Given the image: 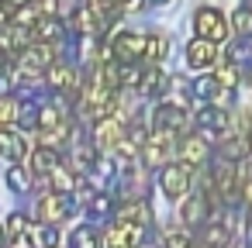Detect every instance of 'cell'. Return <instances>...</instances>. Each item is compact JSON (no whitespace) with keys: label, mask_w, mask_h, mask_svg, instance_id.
Segmentation results:
<instances>
[{"label":"cell","mask_w":252,"mask_h":248,"mask_svg":"<svg viewBox=\"0 0 252 248\" xmlns=\"http://www.w3.org/2000/svg\"><path fill=\"white\" fill-rule=\"evenodd\" d=\"M87 210H90V217H111V214H114V196L94 193V196L87 200Z\"/></svg>","instance_id":"603a6c76"},{"label":"cell","mask_w":252,"mask_h":248,"mask_svg":"<svg viewBox=\"0 0 252 248\" xmlns=\"http://www.w3.org/2000/svg\"><path fill=\"white\" fill-rule=\"evenodd\" d=\"M193 31L200 38H211V42H224L228 38V21L218 7H200L193 14Z\"/></svg>","instance_id":"277c9868"},{"label":"cell","mask_w":252,"mask_h":248,"mask_svg":"<svg viewBox=\"0 0 252 248\" xmlns=\"http://www.w3.org/2000/svg\"><path fill=\"white\" fill-rule=\"evenodd\" d=\"M56 165H59V148H52V145H38V148L32 152V169H35L38 176H49Z\"/></svg>","instance_id":"e0dca14e"},{"label":"cell","mask_w":252,"mask_h":248,"mask_svg":"<svg viewBox=\"0 0 252 248\" xmlns=\"http://www.w3.org/2000/svg\"><path fill=\"white\" fill-rule=\"evenodd\" d=\"M32 238H35L38 248H56V245H59V231H56V224H38V227H32Z\"/></svg>","instance_id":"cb8c5ba5"},{"label":"cell","mask_w":252,"mask_h":248,"mask_svg":"<svg viewBox=\"0 0 252 248\" xmlns=\"http://www.w3.org/2000/svg\"><path fill=\"white\" fill-rule=\"evenodd\" d=\"M166 52H169V38L166 35H149V45H145V66H159L162 59H166Z\"/></svg>","instance_id":"44dd1931"},{"label":"cell","mask_w":252,"mask_h":248,"mask_svg":"<svg viewBox=\"0 0 252 248\" xmlns=\"http://www.w3.org/2000/svg\"><path fill=\"white\" fill-rule=\"evenodd\" d=\"M45 80H49V90H56V93H76L80 97V80H76V73H73V66L69 62H52L49 66V73H45Z\"/></svg>","instance_id":"8992f818"},{"label":"cell","mask_w":252,"mask_h":248,"mask_svg":"<svg viewBox=\"0 0 252 248\" xmlns=\"http://www.w3.org/2000/svg\"><path fill=\"white\" fill-rule=\"evenodd\" d=\"M121 4H125V0H118V7H121Z\"/></svg>","instance_id":"8d00e7d4"},{"label":"cell","mask_w":252,"mask_h":248,"mask_svg":"<svg viewBox=\"0 0 252 248\" xmlns=\"http://www.w3.org/2000/svg\"><path fill=\"white\" fill-rule=\"evenodd\" d=\"M180 220L187 227H204L211 220V196L207 193H197V196H187V203L180 207Z\"/></svg>","instance_id":"30bf717a"},{"label":"cell","mask_w":252,"mask_h":248,"mask_svg":"<svg viewBox=\"0 0 252 248\" xmlns=\"http://www.w3.org/2000/svg\"><path fill=\"white\" fill-rule=\"evenodd\" d=\"M80 172H69L63 162L49 172V190H56V193H76V186H80Z\"/></svg>","instance_id":"9a60e30c"},{"label":"cell","mask_w":252,"mask_h":248,"mask_svg":"<svg viewBox=\"0 0 252 248\" xmlns=\"http://www.w3.org/2000/svg\"><path fill=\"white\" fill-rule=\"evenodd\" d=\"M190 183H193V165L190 162H173L159 172V190L169 196V200H180L190 193Z\"/></svg>","instance_id":"6da1fadb"},{"label":"cell","mask_w":252,"mask_h":248,"mask_svg":"<svg viewBox=\"0 0 252 248\" xmlns=\"http://www.w3.org/2000/svg\"><path fill=\"white\" fill-rule=\"evenodd\" d=\"M0 4H4V7H11V11H14V7H25V4H32V0H0Z\"/></svg>","instance_id":"d6a6232c"},{"label":"cell","mask_w":252,"mask_h":248,"mask_svg":"<svg viewBox=\"0 0 252 248\" xmlns=\"http://www.w3.org/2000/svg\"><path fill=\"white\" fill-rule=\"evenodd\" d=\"M35 176H38L35 169H28V165H21V162H18V165H11V169H7V186H11L14 193H28V190H32V183H35Z\"/></svg>","instance_id":"ac0fdd59"},{"label":"cell","mask_w":252,"mask_h":248,"mask_svg":"<svg viewBox=\"0 0 252 248\" xmlns=\"http://www.w3.org/2000/svg\"><path fill=\"white\" fill-rule=\"evenodd\" d=\"M214 76H218V83H221L224 90L238 86V80H242V76H238V62H228V66H221V69H218Z\"/></svg>","instance_id":"4316f807"},{"label":"cell","mask_w":252,"mask_h":248,"mask_svg":"<svg viewBox=\"0 0 252 248\" xmlns=\"http://www.w3.org/2000/svg\"><path fill=\"white\" fill-rule=\"evenodd\" d=\"M63 35H66V31H63V25H59L56 18L35 25V42H52V45H56V42H63Z\"/></svg>","instance_id":"7402d4cb"},{"label":"cell","mask_w":252,"mask_h":248,"mask_svg":"<svg viewBox=\"0 0 252 248\" xmlns=\"http://www.w3.org/2000/svg\"><path fill=\"white\" fill-rule=\"evenodd\" d=\"M245 80H249V86H252V69H249V73H245Z\"/></svg>","instance_id":"e575fe53"},{"label":"cell","mask_w":252,"mask_h":248,"mask_svg":"<svg viewBox=\"0 0 252 248\" xmlns=\"http://www.w3.org/2000/svg\"><path fill=\"white\" fill-rule=\"evenodd\" d=\"M162 248H193V241H190L187 231H166L162 234Z\"/></svg>","instance_id":"83f0119b"},{"label":"cell","mask_w":252,"mask_h":248,"mask_svg":"<svg viewBox=\"0 0 252 248\" xmlns=\"http://www.w3.org/2000/svg\"><path fill=\"white\" fill-rule=\"evenodd\" d=\"M200 241H204V248H228V241H231V227L221 224V220H207Z\"/></svg>","instance_id":"2e32d148"},{"label":"cell","mask_w":252,"mask_h":248,"mask_svg":"<svg viewBox=\"0 0 252 248\" xmlns=\"http://www.w3.org/2000/svg\"><path fill=\"white\" fill-rule=\"evenodd\" d=\"M145 45H149V35H138V31H114L111 35V52L118 62H142Z\"/></svg>","instance_id":"7a4b0ae2"},{"label":"cell","mask_w":252,"mask_h":248,"mask_svg":"<svg viewBox=\"0 0 252 248\" xmlns=\"http://www.w3.org/2000/svg\"><path fill=\"white\" fill-rule=\"evenodd\" d=\"M180 155H183V162H190V165H204V162H207V145H204V138H200V135H183V138H180Z\"/></svg>","instance_id":"5bb4252c"},{"label":"cell","mask_w":252,"mask_h":248,"mask_svg":"<svg viewBox=\"0 0 252 248\" xmlns=\"http://www.w3.org/2000/svg\"><path fill=\"white\" fill-rule=\"evenodd\" d=\"M0 155H4V159H14V162H25V155H28V141H25L11 124L0 128Z\"/></svg>","instance_id":"7c38bea8"},{"label":"cell","mask_w":252,"mask_h":248,"mask_svg":"<svg viewBox=\"0 0 252 248\" xmlns=\"http://www.w3.org/2000/svg\"><path fill=\"white\" fill-rule=\"evenodd\" d=\"M121 138H125V121L107 114L94 124V148H118Z\"/></svg>","instance_id":"9c48e42d"},{"label":"cell","mask_w":252,"mask_h":248,"mask_svg":"<svg viewBox=\"0 0 252 248\" xmlns=\"http://www.w3.org/2000/svg\"><path fill=\"white\" fill-rule=\"evenodd\" d=\"M145 4H149V0H125L121 7H125L128 14H138V11H145Z\"/></svg>","instance_id":"1f68e13d"},{"label":"cell","mask_w":252,"mask_h":248,"mask_svg":"<svg viewBox=\"0 0 252 248\" xmlns=\"http://www.w3.org/2000/svg\"><path fill=\"white\" fill-rule=\"evenodd\" d=\"M38 11L49 14V18H56L59 14V0H38Z\"/></svg>","instance_id":"4dcf8cb0"},{"label":"cell","mask_w":252,"mask_h":248,"mask_svg":"<svg viewBox=\"0 0 252 248\" xmlns=\"http://www.w3.org/2000/svg\"><path fill=\"white\" fill-rule=\"evenodd\" d=\"M142 97H156V93H166L169 90V76L159 69V66H145L142 69V80H138V86H135Z\"/></svg>","instance_id":"4fadbf2b"},{"label":"cell","mask_w":252,"mask_h":248,"mask_svg":"<svg viewBox=\"0 0 252 248\" xmlns=\"http://www.w3.org/2000/svg\"><path fill=\"white\" fill-rule=\"evenodd\" d=\"M73 248H104V234L94 227V224H83V227H76L73 231V241H69Z\"/></svg>","instance_id":"ffe728a7"},{"label":"cell","mask_w":252,"mask_h":248,"mask_svg":"<svg viewBox=\"0 0 252 248\" xmlns=\"http://www.w3.org/2000/svg\"><path fill=\"white\" fill-rule=\"evenodd\" d=\"M221 90H224V86L218 83V76H197V80H193V97L204 100V104H214Z\"/></svg>","instance_id":"d6986e66"},{"label":"cell","mask_w":252,"mask_h":248,"mask_svg":"<svg viewBox=\"0 0 252 248\" xmlns=\"http://www.w3.org/2000/svg\"><path fill=\"white\" fill-rule=\"evenodd\" d=\"M152 128H166V131L183 135V131L190 128V121H187V110H183V107H176V104H159V107L152 110Z\"/></svg>","instance_id":"52a82bcc"},{"label":"cell","mask_w":252,"mask_h":248,"mask_svg":"<svg viewBox=\"0 0 252 248\" xmlns=\"http://www.w3.org/2000/svg\"><path fill=\"white\" fill-rule=\"evenodd\" d=\"M214 62H218V42L197 35V38L187 45V66H193V69H207V66H214Z\"/></svg>","instance_id":"8fae6325"},{"label":"cell","mask_w":252,"mask_h":248,"mask_svg":"<svg viewBox=\"0 0 252 248\" xmlns=\"http://www.w3.org/2000/svg\"><path fill=\"white\" fill-rule=\"evenodd\" d=\"M7 248H35L32 231H14V234H7Z\"/></svg>","instance_id":"f1b7e54d"},{"label":"cell","mask_w":252,"mask_h":248,"mask_svg":"<svg viewBox=\"0 0 252 248\" xmlns=\"http://www.w3.org/2000/svg\"><path fill=\"white\" fill-rule=\"evenodd\" d=\"M52 62H56L52 42H32V45L21 49V55H18V69H21L25 76H42V73H49Z\"/></svg>","instance_id":"3957f363"},{"label":"cell","mask_w":252,"mask_h":248,"mask_svg":"<svg viewBox=\"0 0 252 248\" xmlns=\"http://www.w3.org/2000/svg\"><path fill=\"white\" fill-rule=\"evenodd\" d=\"M14 231H32V220H28L21 210H14V214L7 217V234H14Z\"/></svg>","instance_id":"f546056e"},{"label":"cell","mask_w":252,"mask_h":248,"mask_svg":"<svg viewBox=\"0 0 252 248\" xmlns=\"http://www.w3.org/2000/svg\"><path fill=\"white\" fill-rule=\"evenodd\" d=\"M231 28L242 35V38H252V7H238L231 14Z\"/></svg>","instance_id":"484cf974"},{"label":"cell","mask_w":252,"mask_h":248,"mask_svg":"<svg viewBox=\"0 0 252 248\" xmlns=\"http://www.w3.org/2000/svg\"><path fill=\"white\" fill-rule=\"evenodd\" d=\"M193 124H197L204 135H224V131H231V117H228V110H221V107H214V104H204L200 114L193 117Z\"/></svg>","instance_id":"ba28073f"},{"label":"cell","mask_w":252,"mask_h":248,"mask_svg":"<svg viewBox=\"0 0 252 248\" xmlns=\"http://www.w3.org/2000/svg\"><path fill=\"white\" fill-rule=\"evenodd\" d=\"M18 114H21V104L11 93H0V124H14Z\"/></svg>","instance_id":"d4e9b609"},{"label":"cell","mask_w":252,"mask_h":248,"mask_svg":"<svg viewBox=\"0 0 252 248\" xmlns=\"http://www.w3.org/2000/svg\"><path fill=\"white\" fill-rule=\"evenodd\" d=\"M4 234H7V231H4V224H0V245H4Z\"/></svg>","instance_id":"836d02e7"},{"label":"cell","mask_w":252,"mask_h":248,"mask_svg":"<svg viewBox=\"0 0 252 248\" xmlns=\"http://www.w3.org/2000/svg\"><path fill=\"white\" fill-rule=\"evenodd\" d=\"M73 214V203H69V193H49L38 200V220L42 224H63L66 217Z\"/></svg>","instance_id":"5b68a950"},{"label":"cell","mask_w":252,"mask_h":248,"mask_svg":"<svg viewBox=\"0 0 252 248\" xmlns=\"http://www.w3.org/2000/svg\"><path fill=\"white\" fill-rule=\"evenodd\" d=\"M152 4H162V7H166V4H169V0H152Z\"/></svg>","instance_id":"d590c367"}]
</instances>
